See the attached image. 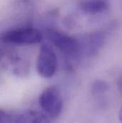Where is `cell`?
Listing matches in <instances>:
<instances>
[{
  "mask_svg": "<svg viewBox=\"0 0 122 123\" xmlns=\"http://www.w3.org/2000/svg\"><path fill=\"white\" fill-rule=\"evenodd\" d=\"M118 88L119 92L122 94V74L120 75L119 80H118Z\"/></svg>",
  "mask_w": 122,
  "mask_h": 123,
  "instance_id": "11",
  "label": "cell"
},
{
  "mask_svg": "<svg viewBox=\"0 0 122 123\" xmlns=\"http://www.w3.org/2000/svg\"><path fill=\"white\" fill-rule=\"evenodd\" d=\"M12 123H52V120L41 111L27 110L17 115Z\"/></svg>",
  "mask_w": 122,
  "mask_h": 123,
  "instance_id": "6",
  "label": "cell"
},
{
  "mask_svg": "<svg viewBox=\"0 0 122 123\" xmlns=\"http://www.w3.org/2000/svg\"><path fill=\"white\" fill-rule=\"evenodd\" d=\"M12 121L11 120V118L6 114L4 110L1 111L0 113V123H12Z\"/></svg>",
  "mask_w": 122,
  "mask_h": 123,
  "instance_id": "10",
  "label": "cell"
},
{
  "mask_svg": "<svg viewBox=\"0 0 122 123\" xmlns=\"http://www.w3.org/2000/svg\"><path fill=\"white\" fill-rule=\"evenodd\" d=\"M41 111L52 120L57 119L63 110V99L61 92L56 86L45 88L39 97Z\"/></svg>",
  "mask_w": 122,
  "mask_h": 123,
  "instance_id": "1",
  "label": "cell"
},
{
  "mask_svg": "<svg viewBox=\"0 0 122 123\" xmlns=\"http://www.w3.org/2000/svg\"><path fill=\"white\" fill-rule=\"evenodd\" d=\"M36 67L38 74L49 79L54 76L58 69V59L53 48L48 44L43 43L40 46Z\"/></svg>",
  "mask_w": 122,
  "mask_h": 123,
  "instance_id": "3",
  "label": "cell"
},
{
  "mask_svg": "<svg viewBox=\"0 0 122 123\" xmlns=\"http://www.w3.org/2000/svg\"><path fill=\"white\" fill-rule=\"evenodd\" d=\"M109 5V0H84L80 3L79 6L85 13L97 14L106 11Z\"/></svg>",
  "mask_w": 122,
  "mask_h": 123,
  "instance_id": "7",
  "label": "cell"
},
{
  "mask_svg": "<svg viewBox=\"0 0 122 123\" xmlns=\"http://www.w3.org/2000/svg\"><path fill=\"white\" fill-rule=\"evenodd\" d=\"M2 60L12 69V72L17 76L23 75L27 72V64L24 63L23 59L17 52L12 51H2Z\"/></svg>",
  "mask_w": 122,
  "mask_h": 123,
  "instance_id": "5",
  "label": "cell"
},
{
  "mask_svg": "<svg viewBox=\"0 0 122 123\" xmlns=\"http://www.w3.org/2000/svg\"><path fill=\"white\" fill-rule=\"evenodd\" d=\"M109 85L107 82L102 80H97L93 82L92 85V92L93 95H99L107 92Z\"/></svg>",
  "mask_w": 122,
  "mask_h": 123,
  "instance_id": "9",
  "label": "cell"
},
{
  "mask_svg": "<svg viewBox=\"0 0 122 123\" xmlns=\"http://www.w3.org/2000/svg\"><path fill=\"white\" fill-rule=\"evenodd\" d=\"M46 34L50 42L66 55L75 57L81 52V44L76 39L53 29L48 30Z\"/></svg>",
  "mask_w": 122,
  "mask_h": 123,
  "instance_id": "4",
  "label": "cell"
},
{
  "mask_svg": "<svg viewBox=\"0 0 122 123\" xmlns=\"http://www.w3.org/2000/svg\"><path fill=\"white\" fill-rule=\"evenodd\" d=\"M43 35L39 30L33 27H19L6 31L1 35L5 44L13 45H31L41 42Z\"/></svg>",
  "mask_w": 122,
  "mask_h": 123,
  "instance_id": "2",
  "label": "cell"
},
{
  "mask_svg": "<svg viewBox=\"0 0 122 123\" xmlns=\"http://www.w3.org/2000/svg\"><path fill=\"white\" fill-rule=\"evenodd\" d=\"M119 120L120 123H122V105L120 108L119 112Z\"/></svg>",
  "mask_w": 122,
  "mask_h": 123,
  "instance_id": "12",
  "label": "cell"
},
{
  "mask_svg": "<svg viewBox=\"0 0 122 123\" xmlns=\"http://www.w3.org/2000/svg\"><path fill=\"white\" fill-rule=\"evenodd\" d=\"M104 44V36L100 32H94L89 35L87 42V53L95 55L103 47Z\"/></svg>",
  "mask_w": 122,
  "mask_h": 123,
  "instance_id": "8",
  "label": "cell"
}]
</instances>
